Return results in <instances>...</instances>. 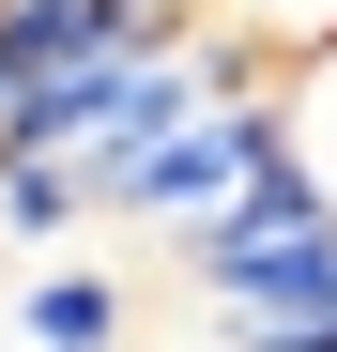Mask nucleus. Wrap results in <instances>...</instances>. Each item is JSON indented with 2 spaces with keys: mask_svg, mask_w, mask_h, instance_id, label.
I'll return each mask as SVG.
<instances>
[{
  "mask_svg": "<svg viewBox=\"0 0 337 352\" xmlns=\"http://www.w3.org/2000/svg\"><path fill=\"white\" fill-rule=\"evenodd\" d=\"M199 31L230 46V62L292 77V62H322V46H337V0H199Z\"/></svg>",
  "mask_w": 337,
  "mask_h": 352,
  "instance_id": "obj_4",
  "label": "nucleus"
},
{
  "mask_svg": "<svg viewBox=\"0 0 337 352\" xmlns=\"http://www.w3.org/2000/svg\"><path fill=\"white\" fill-rule=\"evenodd\" d=\"M77 230H92L77 168H46V153H0V245H16V261H62Z\"/></svg>",
  "mask_w": 337,
  "mask_h": 352,
  "instance_id": "obj_5",
  "label": "nucleus"
},
{
  "mask_svg": "<svg viewBox=\"0 0 337 352\" xmlns=\"http://www.w3.org/2000/svg\"><path fill=\"white\" fill-rule=\"evenodd\" d=\"M276 138H292V168H307L322 199H337V46H322V62H292V77H276Z\"/></svg>",
  "mask_w": 337,
  "mask_h": 352,
  "instance_id": "obj_6",
  "label": "nucleus"
},
{
  "mask_svg": "<svg viewBox=\"0 0 337 352\" xmlns=\"http://www.w3.org/2000/svg\"><path fill=\"white\" fill-rule=\"evenodd\" d=\"M261 153H276V77H261V62H230L184 123L123 168V184H107V214L153 230V245H184V230H215V214L246 199V168H261Z\"/></svg>",
  "mask_w": 337,
  "mask_h": 352,
  "instance_id": "obj_2",
  "label": "nucleus"
},
{
  "mask_svg": "<svg viewBox=\"0 0 337 352\" xmlns=\"http://www.w3.org/2000/svg\"><path fill=\"white\" fill-rule=\"evenodd\" d=\"M184 291L215 322H292V307H337V199L292 168V138H276L261 168H246V199L215 214V230H184Z\"/></svg>",
  "mask_w": 337,
  "mask_h": 352,
  "instance_id": "obj_1",
  "label": "nucleus"
},
{
  "mask_svg": "<svg viewBox=\"0 0 337 352\" xmlns=\"http://www.w3.org/2000/svg\"><path fill=\"white\" fill-rule=\"evenodd\" d=\"M123 276H107V261H31V291H16V352H123Z\"/></svg>",
  "mask_w": 337,
  "mask_h": 352,
  "instance_id": "obj_3",
  "label": "nucleus"
},
{
  "mask_svg": "<svg viewBox=\"0 0 337 352\" xmlns=\"http://www.w3.org/2000/svg\"><path fill=\"white\" fill-rule=\"evenodd\" d=\"M215 352H337V307H292V322H215Z\"/></svg>",
  "mask_w": 337,
  "mask_h": 352,
  "instance_id": "obj_7",
  "label": "nucleus"
}]
</instances>
